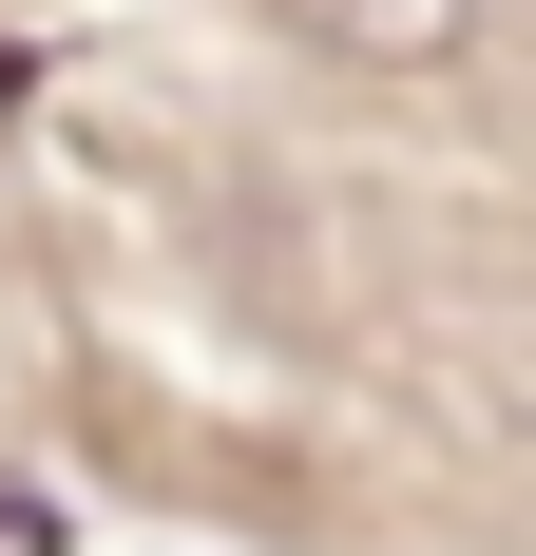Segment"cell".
<instances>
[{"instance_id": "obj_1", "label": "cell", "mask_w": 536, "mask_h": 556, "mask_svg": "<svg viewBox=\"0 0 536 556\" xmlns=\"http://www.w3.org/2000/svg\"><path fill=\"white\" fill-rule=\"evenodd\" d=\"M307 39H345V58H460V20L480 0H288Z\"/></svg>"}, {"instance_id": "obj_2", "label": "cell", "mask_w": 536, "mask_h": 556, "mask_svg": "<svg viewBox=\"0 0 536 556\" xmlns=\"http://www.w3.org/2000/svg\"><path fill=\"white\" fill-rule=\"evenodd\" d=\"M0 556H58V518H39V500H0Z\"/></svg>"}]
</instances>
